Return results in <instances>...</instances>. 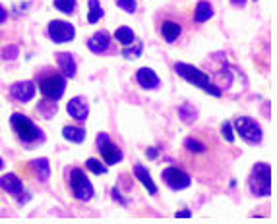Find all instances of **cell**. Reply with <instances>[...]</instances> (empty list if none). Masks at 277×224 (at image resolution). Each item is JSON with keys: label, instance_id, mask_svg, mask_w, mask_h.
Here are the masks:
<instances>
[{"label": "cell", "instance_id": "obj_1", "mask_svg": "<svg viewBox=\"0 0 277 224\" xmlns=\"http://www.w3.org/2000/svg\"><path fill=\"white\" fill-rule=\"evenodd\" d=\"M175 72H177L180 77H184L188 83L204 89L206 93H210V95L213 97H221V89L217 85H213L210 75H206L200 68H196V66H190L186 64V62H177V64H175Z\"/></svg>", "mask_w": 277, "mask_h": 224}, {"label": "cell", "instance_id": "obj_2", "mask_svg": "<svg viewBox=\"0 0 277 224\" xmlns=\"http://www.w3.org/2000/svg\"><path fill=\"white\" fill-rule=\"evenodd\" d=\"M250 192L258 197H266L271 193V166L266 162H256L252 174L248 178Z\"/></svg>", "mask_w": 277, "mask_h": 224}, {"label": "cell", "instance_id": "obj_3", "mask_svg": "<svg viewBox=\"0 0 277 224\" xmlns=\"http://www.w3.org/2000/svg\"><path fill=\"white\" fill-rule=\"evenodd\" d=\"M10 122H12V128H14V131H16V136L22 139L23 143H35V141H41V139H43L41 129L37 128L29 118L23 116V114H20V112L12 114Z\"/></svg>", "mask_w": 277, "mask_h": 224}, {"label": "cell", "instance_id": "obj_4", "mask_svg": "<svg viewBox=\"0 0 277 224\" xmlns=\"http://www.w3.org/2000/svg\"><path fill=\"white\" fill-rule=\"evenodd\" d=\"M70 190L80 201H89L93 197V186L86 178L84 170H80V168H74L70 172Z\"/></svg>", "mask_w": 277, "mask_h": 224}, {"label": "cell", "instance_id": "obj_5", "mask_svg": "<svg viewBox=\"0 0 277 224\" xmlns=\"http://www.w3.org/2000/svg\"><path fill=\"white\" fill-rule=\"evenodd\" d=\"M39 89H41V93L45 95V99H49V101L56 103L60 97L64 95L66 79L58 74H51L39 81Z\"/></svg>", "mask_w": 277, "mask_h": 224}, {"label": "cell", "instance_id": "obj_6", "mask_svg": "<svg viewBox=\"0 0 277 224\" xmlns=\"http://www.w3.org/2000/svg\"><path fill=\"white\" fill-rule=\"evenodd\" d=\"M234 128L241 133V138L244 141H248V143H260L262 141V128L252 118L239 116L234 120Z\"/></svg>", "mask_w": 277, "mask_h": 224}, {"label": "cell", "instance_id": "obj_7", "mask_svg": "<svg viewBox=\"0 0 277 224\" xmlns=\"http://www.w3.org/2000/svg\"><path fill=\"white\" fill-rule=\"evenodd\" d=\"M97 149H99L101 157H103V160L107 162V164H116V162H121L122 160V151L114 145V143H111V139H109V136L107 133H99L97 136Z\"/></svg>", "mask_w": 277, "mask_h": 224}, {"label": "cell", "instance_id": "obj_8", "mask_svg": "<svg viewBox=\"0 0 277 224\" xmlns=\"http://www.w3.org/2000/svg\"><path fill=\"white\" fill-rule=\"evenodd\" d=\"M49 35L55 43H68L76 37V29L74 25L62 20H55V22L49 23Z\"/></svg>", "mask_w": 277, "mask_h": 224}, {"label": "cell", "instance_id": "obj_9", "mask_svg": "<svg viewBox=\"0 0 277 224\" xmlns=\"http://www.w3.org/2000/svg\"><path fill=\"white\" fill-rule=\"evenodd\" d=\"M163 182L171 190L178 192V190H186L190 186V176L180 168H177V166H169V168L163 170Z\"/></svg>", "mask_w": 277, "mask_h": 224}, {"label": "cell", "instance_id": "obj_10", "mask_svg": "<svg viewBox=\"0 0 277 224\" xmlns=\"http://www.w3.org/2000/svg\"><path fill=\"white\" fill-rule=\"evenodd\" d=\"M68 114L74 118V120H78V122H86L89 116V108H88V103H86V99H82V97H74V99H70L68 101Z\"/></svg>", "mask_w": 277, "mask_h": 224}, {"label": "cell", "instance_id": "obj_11", "mask_svg": "<svg viewBox=\"0 0 277 224\" xmlns=\"http://www.w3.org/2000/svg\"><path fill=\"white\" fill-rule=\"evenodd\" d=\"M35 95V85L31 81H18L12 85V97L20 103H27L31 101Z\"/></svg>", "mask_w": 277, "mask_h": 224}, {"label": "cell", "instance_id": "obj_12", "mask_svg": "<svg viewBox=\"0 0 277 224\" xmlns=\"http://www.w3.org/2000/svg\"><path fill=\"white\" fill-rule=\"evenodd\" d=\"M136 81L144 89H155V87H159V77H157V74L151 68H140L136 72Z\"/></svg>", "mask_w": 277, "mask_h": 224}, {"label": "cell", "instance_id": "obj_13", "mask_svg": "<svg viewBox=\"0 0 277 224\" xmlns=\"http://www.w3.org/2000/svg\"><path fill=\"white\" fill-rule=\"evenodd\" d=\"M109 44H111V37H109V33L99 31V33H95V35L88 41V49L91 51V53L101 54L109 49Z\"/></svg>", "mask_w": 277, "mask_h": 224}, {"label": "cell", "instance_id": "obj_14", "mask_svg": "<svg viewBox=\"0 0 277 224\" xmlns=\"http://www.w3.org/2000/svg\"><path fill=\"white\" fill-rule=\"evenodd\" d=\"M0 188H2L4 192L12 193V195H20L23 190V184L16 174H4V176L0 178Z\"/></svg>", "mask_w": 277, "mask_h": 224}, {"label": "cell", "instance_id": "obj_15", "mask_svg": "<svg viewBox=\"0 0 277 224\" xmlns=\"http://www.w3.org/2000/svg\"><path fill=\"white\" fill-rule=\"evenodd\" d=\"M134 174H136V178L144 184V188L147 190V192L151 193V195H155L157 193V186H155V182L151 180V174L145 170L142 164H136L134 166Z\"/></svg>", "mask_w": 277, "mask_h": 224}, {"label": "cell", "instance_id": "obj_16", "mask_svg": "<svg viewBox=\"0 0 277 224\" xmlns=\"http://www.w3.org/2000/svg\"><path fill=\"white\" fill-rule=\"evenodd\" d=\"M56 60H58V66L62 68V72H64L66 77H74V75H76V60L72 58V54L60 53Z\"/></svg>", "mask_w": 277, "mask_h": 224}, {"label": "cell", "instance_id": "obj_17", "mask_svg": "<svg viewBox=\"0 0 277 224\" xmlns=\"http://www.w3.org/2000/svg\"><path fill=\"white\" fill-rule=\"evenodd\" d=\"M31 168H33L35 176L39 178L41 182H47L49 180V176H51V164H49V160L47 159H37L31 162Z\"/></svg>", "mask_w": 277, "mask_h": 224}, {"label": "cell", "instance_id": "obj_18", "mask_svg": "<svg viewBox=\"0 0 277 224\" xmlns=\"http://www.w3.org/2000/svg\"><path fill=\"white\" fill-rule=\"evenodd\" d=\"M211 16H213V8H211L210 2H206V0H202L196 4V12H194V22H206V20H210Z\"/></svg>", "mask_w": 277, "mask_h": 224}, {"label": "cell", "instance_id": "obj_19", "mask_svg": "<svg viewBox=\"0 0 277 224\" xmlns=\"http://www.w3.org/2000/svg\"><path fill=\"white\" fill-rule=\"evenodd\" d=\"M180 25L177 22H165L163 23V27H161V33H163V37H165L167 43H175L178 39V35H180Z\"/></svg>", "mask_w": 277, "mask_h": 224}, {"label": "cell", "instance_id": "obj_20", "mask_svg": "<svg viewBox=\"0 0 277 224\" xmlns=\"http://www.w3.org/2000/svg\"><path fill=\"white\" fill-rule=\"evenodd\" d=\"M62 136H64V139L72 141V143H82V141L86 139V129L74 128V126H66V128L62 129Z\"/></svg>", "mask_w": 277, "mask_h": 224}, {"label": "cell", "instance_id": "obj_21", "mask_svg": "<svg viewBox=\"0 0 277 224\" xmlns=\"http://www.w3.org/2000/svg\"><path fill=\"white\" fill-rule=\"evenodd\" d=\"M114 39L122 44H132L136 37H134V31L130 27H118L116 33H114Z\"/></svg>", "mask_w": 277, "mask_h": 224}, {"label": "cell", "instance_id": "obj_22", "mask_svg": "<svg viewBox=\"0 0 277 224\" xmlns=\"http://www.w3.org/2000/svg\"><path fill=\"white\" fill-rule=\"evenodd\" d=\"M103 16V10H101V4L99 0H89V14H88V22L89 23H95L101 20Z\"/></svg>", "mask_w": 277, "mask_h": 224}, {"label": "cell", "instance_id": "obj_23", "mask_svg": "<svg viewBox=\"0 0 277 224\" xmlns=\"http://www.w3.org/2000/svg\"><path fill=\"white\" fill-rule=\"evenodd\" d=\"M55 8L64 14H72L76 10V0H55Z\"/></svg>", "mask_w": 277, "mask_h": 224}, {"label": "cell", "instance_id": "obj_24", "mask_svg": "<svg viewBox=\"0 0 277 224\" xmlns=\"http://www.w3.org/2000/svg\"><path fill=\"white\" fill-rule=\"evenodd\" d=\"M178 114H180V118H182L186 124H190L192 120H196V110L190 107V105H182V107L178 108Z\"/></svg>", "mask_w": 277, "mask_h": 224}, {"label": "cell", "instance_id": "obj_25", "mask_svg": "<svg viewBox=\"0 0 277 224\" xmlns=\"http://www.w3.org/2000/svg\"><path fill=\"white\" fill-rule=\"evenodd\" d=\"M86 166H88L93 174H105V172H107V166H105V164H101V160H97V159H88Z\"/></svg>", "mask_w": 277, "mask_h": 224}, {"label": "cell", "instance_id": "obj_26", "mask_svg": "<svg viewBox=\"0 0 277 224\" xmlns=\"http://www.w3.org/2000/svg\"><path fill=\"white\" fill-rule=\"evenodd\" d=\"M221 133H223V138L227 139L229 143H233V141H234L233 124H231V122H223V124H221Z\"/></svg>", "mask_w": 277, "mask_h": 224}, {"label": "cell", "instance_id": "obj_27", "mask_svg": "<svg viewBox=\"0 0 277 224\" xmlns=\"http://www.w3.org/2000/svg\"><path fill=\"white\" fill-rule=\"evenodd\" d=\"M184 147H186L188 151H194V153H202V151L206 149L204 143H200V141H196V139H186V141H184Z\"/></svg>", "mask_w": 277, "mask_h": 224}, {"label": "cell", "instance_id": "obj_28", "mask_svg": "<svg viewBox=\"0 0 277 224\" xmlns=\"http://www.w3.org/2000/svg\"><path fill=\"white\" fill-rule=\"evenodd\" d=\"M134 43H136V47H134V49H124V56H126V58H132V56H140V54H142V49H144V47H142V43H140V41H134Z\"/></svg>", "mask_w": 277, "mask_h": 224}, {"label": "cell", "instance_id": "obj_29", "mask_svg": "<svg viewBox=\"0 0 277 224\" xmlns=\"http://www.w3.org/2000/svg\"><path fill=\"white\" fill-rule=\"evenodd\" d=\"M116 4H118L124 12H128V14H134V12H136V0H116Z\"/></svg>", "mask_w": 277, "mask_h": 224}, {"label": "cell", "instance_id": "obj_30", "mask_svg": "<svg viewBox=\"0 0 277 224\" xmlns=\"http://www.w3.org/2000/svg\"><path fill=\"white\" fill-rule=\"evenodd\" d=\"M16 54H18V47H6V49H4V58H6V60H14Z\"/></svg>", "mask_w": 277, "mask_h": 224}, {"label": "cell", "instance_id": "obj_31", "mask_svg": "<svg viewBox=\"0 0 277 224\" xmlns=\"http://www.w3.org/2000/svg\"><path fill=\"white\" fill-rule=\"evenodd\" d=\"M112 197H114V199H116V201L118 203H122V205H126V199H124V197H122L121 195V192H118V190H116V188H114V190H112Z\"/></svg>", "mask_w": 277, "mask_h": 224}, {"label": "cell", "instance_id": "obj_32", "mask_svg": "<svg viewBox=\"0 0 277 224\" xmlns=\"http://www.w3.org/2000/svg\"><path fill=\"white\" fill-rule=\"evenodd\" d=\"M6 18H8V14H6V10L0 6V23H4L6 22Z\"/></svg>", "mask_w": 277, "mask_h": 224}, {"label": "cell", "instance_id": "obj_33", "mask_svg": "<svg viewBox=\"0 0 277 224\" xmlns=\"http://www.w3.org/2000/svg\"><path fill=\"white\" fill-rule=\"evenodd\" d=\"M190 214H192L190 211H182V213H177V216H180V218H188Z\"/></svg>", "mask_w": 277, "mask_h": 224}, {"label": "cell", "instance_id": "obj_34", "mask_svg": "<svg viewBox=\"0 0 277 224\" xmlns=\"http://www.w3.org/2000/svg\"><path fill=\"white\" fill-rule=\"evenodd\" d=\"M147 157H151V159H155V157H157V151H155V149H147Z\"/></svg>", "mask_w": 277, "mask_h": 224}, {"label": "cell", "instance_id": "obj_35", "mask_svg": "<svg viewBox=\"0 0 277 224\" xmlns=\"http://www.w3.org/2000/svg\"><path fill=\"white\" fill-rule=\"evenodd\" d=\"M231 2H233L234 6H244L246 4V0H231Z\"/></svg>", "mask_w": 277, "mask_h": 224}, {"label": "cell", "instance_id": "obj_36", "mask_svg": "<svg viewBox=\"0 0 277 224\" xmlns=\"http://www.w3.org/2000/svg\"><path fill=\"white\" fill-rule=\"evenodd\" d=\"M2 166H4V160L0 159V168H2Z\"/></svg>", "mask_w": 277, "mask_h": 224}]
</instances>
